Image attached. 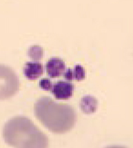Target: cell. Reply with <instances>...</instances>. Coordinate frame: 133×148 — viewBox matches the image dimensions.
Instances as JSON below:
<instances>
[{"label": "cell", "instance_id": "obj_4", "mask_svg": "<svg viewBox=\"0 0 133 148\" xmlns=\"http://www.w3.org/2000/svg\"><path fill=\"white\" fill-rule=\"evenodd\" d=\"M51 92L59 100H68L71 97L74 93V85L70 81L59 80L53 84Z\"/></svg>", "mask_w": 133, "mask_h": 148}, {"label": "cell", "instance_id": "obj_9", "mask_svg": "<svg viewBox=\"0 0 133 148\" xmlns=\"http://www.w3.org/2000/svg\"><path fill=\"white\" fill-rule=\"evenodd\" d=\"M72 70H73L74 79L78 80V81H81V80H83L85 78L86 71H85L84 67L82 66L81 65H76Z\"/></svg>", "mask_w": 133, "mask_h": 148}, {"label": "cell", "instance_id": "obj_7", "mask_svg": "<svg viewBox=\"0 0 133 148\" xmlns=\"http://www.w3.org/2000/svg\"><path fill=\"white\" fill-rule=\"evenodd\" d=\"M79 106L81 111L85 114H93L96 112L98 108V100L93 95H85L81 98Z\"/></svg>", "mask_w": 133, "mask_h": 148}, {"label": "cell", "instance_id": "obj_12", "mask_svg": "<svg viewBox=\"0 0 133 148\" xmlns=\"http://www.w3.org/2000/svg\"><path fill=\"white\" fill-rule=\"evenodd\" d=\"M106 148H127V147L122 146V145H110V146H107Z\"/></svg>", "mask_w": 133, "mask_h": 148}, {"label": "cell", "instance_id": "obj_8", "mask_svg": "<svg viewBox=\"0 0 133 148\" xmlns=\"http://www.w3.org/2000/svg\"><path fill=\"white\" fill-rule=\"evenodd\" d=\"M28 56L33 61H39L42 59V57L44 56V50L39 45H34V46L28 48Z\"/></svg>", "mask_w": 133, "mask_h": 148}, {"label": "cell", "instance_id": "obj_11", "mask_svg": "<svg viewBox=\"0 0 133 148\" xmlns=\"http://www.w3.org/2000/svg\"><path fill=\"white\" fill-rule=\"evenodd\" d=\"M64 77L67 81H72L74 79V76H73V70L72 69H66L65 72H64Z\"/></svg>", "mask_w": 133, "mask_h": 148}, {"label": "cell", "instance_id": "obj_2", "mask_svg": "<svg viewBox=\"0 0 133 148\" xmlns=\"http://www.w3.org/2000/svg\"><path fill=\"white\" fill-rule=\"evenodd\" d=\"M5 142L14 148H48V136L24 115L9 119L3 128Z\"/></svg>", "mask_w": 133, "mask_h": 148}, {"label": "cell", "instance_id": "obj_6", "mask_svg": "<svg viewBox=\"0 0 133 148\" xmlns=\"http://www.w3.org/2000/svg\"><path fill=\"white\" fill-rule=\"evenodd\" d=\"M23 72L28 80H36L43 75L44 66L39 61H29L26 63Z\"/></svg>", "mask_w": 133, "mask_h": 148}, {"label": "cell", "instance_id": "obj_1", "mask_svg": "<svg viewBox=\"0 0 133 148\" xmlns=\"http://www.w3.org/2000/svg\"><path fill=\"white\" fill-rule=\"evenodd\" d=\"M34 112L37 120L54 134L70 131L77 122V113L71 106L59 103L49 96L37 100Z\"/></svg>", "mask_w": 133, "mask_h": 148}, {"label": "cell", "instance_id": "obj_3", "mask_svg": "<svg viewBox=\"0 0 133 148\" xmlns=\"http://www.w3.org/2000/svg\"><path fill=\"white\" fill-rule=\"evenodd\" d=\"M20 82L10 66L0 64V100L9 99L19 90Z\"/></svg>", "mask_w": 133, "mask_h": 148}, {"label": "cell", "instance_id": "obj_10", "mask_svg": "<svg viewBox=\"0 0 133 148\" xmlns=\"http://www.w3.org/2000/svg\"><path fill=\"white\" fill-rule=\"evenodd\" d=\"M39 86L45 90V91H51V89L53 87V84L49 78H43L39 82Z\"/></svg>", "mask_w": 133, "mask_h": 148}, {"label": "cell", "instance_id": "obj_5", "mask_svg": "<svg viewBox=\"0 0 133 148\" xmlns=\"http://www.w3.org/2000/svg\"><path fill=\"white\" fill-rule=\"evenodd\" d=\"M66 64L59 57H51L46 64V71L50 78H57L64 74Z\"/></svg>", "mask_w": 133, "mask_h": 148}]
</instances>
